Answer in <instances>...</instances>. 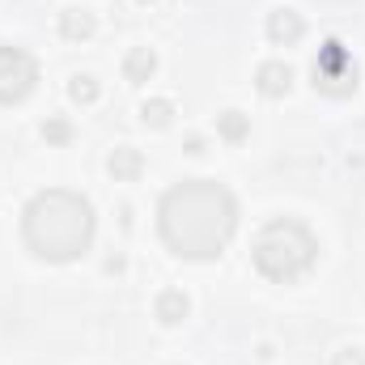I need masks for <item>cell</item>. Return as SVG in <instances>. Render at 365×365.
I'll use <instances>...</instances> for the list:
<instances>
[{
	"label": "cell",
	"mask_w": 365,
	"mask_h": 365,
	"mask_svg": "<svg viewBox=\"0 0 365 365\" xmlns=\"http://www.w3.org/2000/svg\"><path fill=\"white\" fill-rule=\"evenodd\" d=\"M158 230L182 259H217L238 230V204L221 182L182 179L158 204Z\"/></svg>",
	"instance_id": "cell-1"
},
{
	"label": "cell",
	"mask_w": 365,
	"mask_h": 365,
	"mask_svg": "<svg viewBox=\"0 0 365 365\" xmlns=\"http://www.w3.org/2000/svg\"><path fill=\"white\" fill-rule=\"evenodd\" d=\"M93 208L86 195L68 187L38 191L21 212V238L26 247L47 264H73L93 247Z\"/></svg>",
	"instance_id": "cell-2"
},
{
	"label": "cell",
	"mask_w": 365,
	"mask_h": 365,
	"mask_svg": "<svg viewBox=\"0 0 365 365\" xmlns=\"http://www.w3.org/2000/svg\"><path fill=\"white\" fill-rule=\"evenodd\" d=\"M314 259H319V238H314L302 221H293V217L268 221V225L255 234V242H251V264H255V272L276 280V284L302 280V276L314 268Z\"/></svg>",
	"instance_id": "cell-3"
},
{
	"label": "cell",
	"mask_w": 365,
	"mask_h": 365,
	"mask_svg": "<svg viewBox=\"0 0 365 365\" xmlns=\"http://www.w3.org/2000/svg\"><path fill=\"white\" fill-rule=\"evenodd\" d=\"M38 86V64L30 51L13 47V43H0V102L13 106V102H26Z\"/></svg>",
	"instance_id": "cell-4"
},
{
	"label": "cell",
	"mask_w": 365,
	"mask_h": 365,
	"mask_svg": "<svg viewBox=\"0 0 365 365\" xmlns=\"http://www.w3.org/2000/svg\"><path fill=\"white\" fill-rule=\"evenodd\" d=\"M314 90L331 93V98L357 90V64H353V56H349L344 43H336V38L323 43V51L314 60Z\"/></svg>",
	"instance_id": "cell-5"
},
{
	"label": "cell",
	"mask_w": 365,
	"mask_h": 365,
	"mask_svg": "<svg viewBox=\"0 0 365 365\" xmlns=\"http://www.w3.org/2000/svg\"><path fill=\"white\" fill-rule=\"evenodd\" d=\"M255 90L264 93V98H284V93L293 90V68L284 60H264L255 68Z\"/></svg>",
	"instance_id": "cell-6"
},
{
	"label": "cell",
	"mask_w": 365,
	"mask_h": 365,
	"mask_svg": "<svg viewBox=\"0 0 365 365\" xmlns=\"http://www.w3.org/2000/svg\"><path fill=\"white\" fill-rule=\"evenodd\" d=\"M268 38H272L276 47H293L302 34H306V21H302V13L297 9H276V13H268Z\"/></svg>",
	"instance_id": "cell-7"
},
{
	"label": "cell",
	"mask_w": 365,
	"mask_h": 365,
	"mask_svg": "<svg viewBox=\"0 0 365 365\" xmlns=\"http://www.w3.org/2000/svg\"><path fill=\"white\" fill-rule=\"evenodd\" d=\"M187 310H191V302H187L182 289H162L158 302H153V314H158V323H166V327H179L182 319H187Z\"/></svg>",
	"instance_id": "cell-8"
},
{
	"label": "cell",
	"mask_w": 365,
	"mask_h": 365,
	"mask_svg": "<svg viewBox=\"0 0 365 365\" xmlns=\"http://www.w3.org/2000/svg\"><path fill=\"white\" fill-rule=\"evenodd\" d=\"M106 170L115 175V182H132V179H140V170H145V158H140V149H132V145H119V149L110 153Z\"/></svg>",
	"instance_id": "cell-9"
},
{
	"label": "cell",
	"mask_w": 365,
	"mask_h": 365,
	"mask_svg": "<svg viewBox=\"0 0 365 365\" xmlns=\"http://www.w3.org/2000/svg\"><path fill=\"white\" fill-rule=\"evenodd\" d=\"M153 73H158V56H153L149 47H132V51L123 56V77H128L132 86L153 81Z\"/></svg>",
	"instance_id": "cell-10"
},
{
	"label": "cell",
	"mask_w": 365,
	"mask_h": 365,
	"mask_svg": "<svg viewBox=\"0 0 365 365\" xmlns=\"http://www.w3.org/2000/svg\"><path fill=\"white\" fill-rule=\"evenodd\" d=\"M93 30H98V17L86 13V9H64L60 13V34L68 43H86V38H93Z\"/></svg>",
	"instance_id": "cell-11"
},
{
	"label": "cell",
	"mask_w": 365,
	"mask_h": 365,
	"mask_svg": "<svg viewBox=\"0 0 365 365\" xmlns=\"http://www.w3.org/2000/svg\"><path fill=\"white\" fill-rule=\"evenodd\" d=\"M217 132H221V140L242 145V140L251 136V119H247L242 110H221V115H217Z\"/></svg>",
	"instance_id": "cell-12"
},
{
	"label": "cell",
	"mask_w": 365,
	"mask_h": 365,
	"mask_svg": "<svg viewBox=\"0 0 365 365\" xmlns=\"http://www.w3.org/2000/svg\"><path fill=\"white\" fill-rule=\"evenodd\" d=\"M140 119H145V128H166L175 119V102L170 98H149L140 106Z\"/></svg>",
	"instance_id": "cell-13"
},
{
	"label": "cell",
	"mask_w": 365,
	"mask_h": 365,
	"mask_svg": "<svg viewBox=\"0 0 365 365\" xmlns=\"http://www.w3.org/2000/svg\"><path fill=\"white\" fill-rule=\"evenodd\" d=\"M68 98H73L77 106H90V102H98V77H90V73H77V77L68 81Z\"/></svg>",
	"instance_id": "cell-14"
},
{
	"label": "cell",
	"mask_w": 365,
	"mask_h": 365,
	"mask_svg": "<svg viewBox=\"0 0 365 365\" xmlns=\"http://www.w3.org/2000/svg\"><path fill=\"white\" fill-rule=\"evenodd\" d=\"M43 140L47 145H68L73 140V123L68 119H47L43 123Z\"/></svg>",
	"instance_id": "cell-15"
},
{
	"label": "cell",
	"mask_w": 365,
	"mask_h": 365,
	"mask_svg": "<svg viewBox=\"0 0 365 365\" xmlns=\"http://www.w3.org/2000/svg\"><path fill=\"white\" fill-rule=\"evenodd\" d=\"M331 365H365V353L361 349H340V353L331 357Z\"/></svg>",
	"instance_id": "cell-16"
},
{
	"label": "cell",
	"mask_w": 365,
	"mask_h": 365,
	"mask_svg": "<svg viewBox=\"0 0 365 365\" xmlns=\"http://www.w3.org/2000/svg\"><path fill=\"white\" fill-rule=\"evenodd\" d=\"M140 4H153V0H140Z\"/></svg>",
	"instance_id": "cell-17"
}]
</instances>
